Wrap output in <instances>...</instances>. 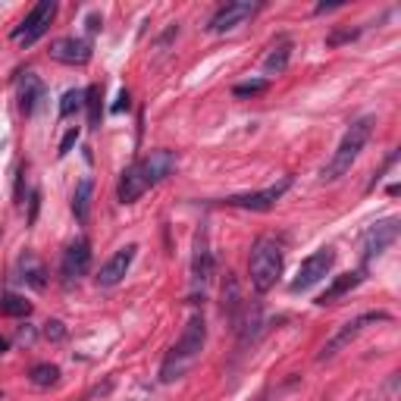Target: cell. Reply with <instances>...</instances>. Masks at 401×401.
I'll list each match as a JSON object with an SVG mask.
<instances>
[{"label": "cell", "instance_id": "obj_24", "mask_svg": "<svg viewBox=\"0 0 401 401\" xmlns=\"http://www.w3.org/2000/svg\"><path fill=\"white\" fill-rule=\"evenodd\" d=\"M81 107H85V91H81V88H69V91H63V97H60V119L72 116V113L81 110Z\"/></svg>", "mask_w": 401, "mask_h": 401}, {"label": "cell", "instance_id": "obj_11", "mask_svg": "<svg viewBox=\"0 0 401 401\" xmlns=\"http://www.w3.org/2000/svg\"><path fill=\"white\" fill-rule=\"evenodd\" d=\"M213 279V251L207 242V229H200L194 235V257H191V298H204L207 285Z\"/></svg>", "mask_w": 401, "mask_h": 401}, {"label": "cell", "instance_id": "obj_3", "mask_svg": "<svg viewBox=\"0 0 401 401\" xmlns=\"http://www.w3.org/2000/svg\"><path fill=\"white\" fill-rule=\"evenodd\" d=\"M373 125H376V116H357L354 123L345 129L342 141H338V148L332 150V157L326 160V166L320 169V182L323 185H329V182H338L342 175L351 173V166L357 163V157H361V150L367 148L370 135H373Z\"/></svg>", "mask_w": 401, "mask_h": 401}, {"label": "cell", "instance_id": "obj_29", "mask_svg": "<svg viewBox=\"0 0 401 401\" xmlns=\"http://www.w3.org/2000/svg\"><path fill=\"white\" fill-rule=\"evenodd\" d=\"M38 210H41V191H31L29 194V226H35V219H38Z\"/></svg>", "mask_w": 401, "mask_h": 401}, {"label": "cell", "instance_id": "obj_26", "mask_svg": "<svg viewBox=\"0 0 401 401\" xmlns=\"http://www.w3.org/2000/svg\"><path fill=\"white\" fill-rule=\"evenodd\" d=\"M44 338H50V342H63V338H66V326H63L60 320L44 323Z\"/></svg>", "mask_w": 401, "mask_h": 401}, {"label": "cell", "instance_id": "obj_9", "mask_svg": "<svg viewBox=\"0 0 401 401\" xmlns=\"http://www.w3.org/2000/svg\"><path fill=\"white\" fill-rule=\"evenodd\" d=\"M332 263H336V251H332L329 244H326V248H320V251H313L310 257H304V260H301V267H298V273H294V279L288 282L292 294L307 292V288H313L317 282H323L326 276H329Z\"/></svg>", "mask_w": 401, "mask_h": 401}, {"label": "cell", "instance_id": "obj_8", "mask_svg": "<svg viewBox=\"0 0 401 401\" xmlns=\"http://www.w3.org/2000/svg\"><path fill=\"white\" fill-rule=\"evenodd\" d=\"M288 188H292V175H282L279 182H273V185L260 188V191L229 194L223 204H226V207H238V210H251V213H267V210H273V207L279 204L282 194H285Z\"/></svg>", "mask_w": 401, "mask_h": 401}, {"label": "cell", "instance_id": "obj_30", "mask_svg": "<svg viewBox=\"0 0 401 401\" xmlns=\"http://www.w3.org/2000/svg\"><path fill=\"white\" fill-rule=\"evenodd\" d=\"M25 173H29V169H25V163H22V166H19V175H16V204L19 207L25 204Z\"/></svg>", "mask_w": 401, "mask_h": 401}, {"label": "cell", "instance_id": "obj_5", "mask_svg": "<svg viewBox=\"0 0 401 401\" xmlns=\"http://www.w3.org/2000/svg\"><path fill=\"white\" fill-rule=\"evenodd\" d=\"M56 10H60L56 0H38V3L29 10V16L10 31V38L16 44H22V47H31V44L41 41V38L50 31V22L56 19Z\"/></svg>", "mask_w": 401, "mask_h": 401}, {"label": "cell", "instance_id": "obj_7", "mask_svg": "<svg viewBox=\"0 0 401 401\" xmlns=\"http://www.w3.org/2000/svg\"><path fill=\"white\" fill-rule=\"evenodd\" d=\"M392 320V313H386V310H367V313H361V317H354V320H348V323H342V329L336 332V336L329 338V342L323 345V351L317 354V361L320 363H326V361H332V357L338 354V351H345L351 342H354L357 336H361L363 329H367L370 323H388Z\"/></svg>", "mask_w": 401, "mask_h": 401}, {"label": "cell", "instance_id": "obj_4", "mask_svg": "<svg viewBox=\"0 0 401 401\" xmlns=\"http://www.w3.org/2000/svg\"><path fill=\"white\" fill-rule=\"evenodd\" d=\"M282 267H285V251H282V244L269 235H260L254 242V248H251V257H248L251 288H254L257 294H267L269 288L279 282Z\"/></svg>", "mask_w": 401, "mask_h": 401}, {"label": "cell", "instance_id": "obj_12", "mask_svg": "<svg viewBox=\"0 0 401 401\" xmlns=\"http://www.w3.org/2000/svg\"><path fill=\"white\" fill-rule=\"evenodd\" d=\"M91 269V242L85 235H79L66 251H63V260H60V276L66 285L79 282L81 276H88Z\"/></svg>", "mask_w": 401, "mask_h": 401}, {"label": "cell", "instance_id": "obj_22", "mask_svg": "<svg viewBox=\"0 0 401 401\" xmlns=\"http://www.w3.org/2000/svg\"><path fill=\"white\" fill-rule=\"evenodd\" d=\"M104 88L100 85H88L85 88V110H88V125L91 129H97L100 125V116H104Z\"/></svg>", "mask_w": 401, "mask_h": 401}, {"label": "cell", "instance_id": "obj_32", "mask_svg": "<svg viewBox=\"0 0 401 401\" xmlns=\"http://www.w3.org/2000/svg\"><path fill=\"white\" fill-rule=\"evenodd\" d=\"M100 25H104V19H100L97 13H91V16H88V31H100Z\"/></svg>", "mask_w": 401, "mask_h": 401}, {"label": "cell", "instance_id": "obj_15", "mask_svg": "<svg viewBox=\"0 0 401 401\" xmlns=\"http://www.w3.org/2000/svg\"><path fill=\"white\" fill-rule=\"evenodd\" d=\"M44 100H47V85L41 81V75L25 72L22 79H19V110H22L25 116H35Z\"/></svg>", "mask_w": 401, "mask_h": 401}, {"label": "cell", "instance_id": "obj_23", "mask_svg": "<svg viewBox=\"0 0 401 401\" xmlns=\"http://www.w3.org/2000/svg\"><path fill=\"white\" fill-rule=\"evenodd\" d=\"M31 313V301H25L22 294L6 292L0 298V317H29Z\"/></svg>", "mask_w": 401, "mask_h": 401}, {"label": "cell", "instance_id": "obj_28", "mask_svg": "<svg viewBox=\"0 0 401 401\" xmlns=\"http://www.w3.org/2000/svg\"><path fill=\"white\" fill-rule=\"evenodd\" d=\"M357 35H361V29H351V31H332V35L326 38V47H338V44H345V41H354Z\"/></svg>", "mask_w": 401, "mask_h": 401}, {"label": "cell", "instance_id": "obj_19", "mask_svg": "<svg viewBox=\"0 0 401 401\" xmlns=\"http://www.w3.org/2000/svg\"><path fill=\"white\" fill-rule=\"evenodd\" d=\"M19 269H22L25 285L38 288V292H44V288H47V267H44V263L38 260L31 251H25V254L19 257Z\"/></svg>", "mask_w": 401, "mask_h": 401}, {"label": "cell", "instance_id": "obj_21", "mask_svg": "<svg viewBox=\"0 0 401 401\" xmlns=\"http://www.w3.org/2000/svg\"><path fill=\"white\" fill-rule=\"evenodd\" d=\"M29 382H31L35 388H50V386H56V382H60V367H56V363H50V361L35 363V367L29 370Z\"/></svg>", "mask_w": 401, "mask_h": 401}, {"label": "cell", "instance_id": "obj_33", "mask_svg": "<svg viewBox=\"0 0 401 401\" xmlns=\"http://www.w3.org/2000/svg\"><path fill=\"white\" fill-rule=\"evenodd\" d=\"M338 6H342V3H320V6H317V13H326V10H338Z\"/></svg>", "mask_w": 401, "mask_h": 401}, {"label": "cell", "instance_id": "obj_34", "mask_svg": "<svg viewBox=\"0 0 401 401\" xmlns=\"http://www.w3.org/2000/svg\"><path fill=\"white\" fill-rule=\"evenodd\" d=\"M6 348H10V342H6V338H0V354H3Z\"/></svg>", "mask_w": 401, "mask_h": 401}, {"label": "cell", "instance_id": "obj_2", "mask_svg": "<svg viewBox=\"0 0 401 401\" xmlns=\"http://www.w3.org/2000/svg\"><path fill=\"white\" fill-rule=\"evenodd\" d=\"M204 345H207L204 313H194V317L185 323L182 336L175 338V345L166 351L163 363H160V382H163V386H169V382H179L182 376L191 373L194 363H198L200 354H204Z\"/></svg>", "mask_w": 401, "mask_h": 401}, {"label": "cell", "instance_id": "obj_10", "mask_svg": "<svg viewBox=\"0 0 401 401\" xmlns=\"http://www.w3.org/2000/svg\"><path fill=\"white\" fill-rule=\"evenodd\" d=\"M263 10V3H251V0H235V3H223L207 22V31L210 35H229L238 25H244L248 19H254L257 13Z\"/></svg>", "mask_w": 401, "mask_h": 401}, {"label": "cell", "instance_id": "obj_18", "mask_svg": "<svg viewBox=\"0 0 401 401\" xmlns=\"http://www.w3.org/2000/svg\"><path fill=\"white\" fill-rule=\"evenodd\" d=\"M288 60H292V38H279V41L269 47V54L263 56V72L282 75L288 69Z\"/></svg>", "mask_w": 401, "mask_h": 401}, {"label": "cell", "instance_id": "obj_31", "mask_svg": "<svg viewBox=\"0 0 401 401\" xmlns=\"http://www.w3.org/2000/svg\"><path fill=\"white\" fill-rule=\"evenodd\" d=\"M129 104H132V100H129V91L123 88V91H119V97H116V104L110 107V113H123V110H129Z\"/></svg>", "mask_w": 401, "mask_h": 401}, {"label": "cell", "instance_id": "obj_20", "mask_svg": "<svg viewBox=\"0 0 401 401\" xmlns=\"http://www.w3.org/2000/svg\"><path fill=\"white\" fill-rule=\"evenodd\" d=\"M91 198H94V179L91 175H81L72 191V213L79 223H88V217H91Z\"/></svg>", "mask_w": 401, "mask_h": 401}, {"label": "cell", "instance_id": "obj_35", "mask_svg": "<svg viewBox=\"0 0 401 401\" xmlns=\"http://www.w3.org/2000/svg\"><path fill=\"white\" fill-rule=\"evenodd\" d=\"M0 401H3V395H0Z\"/></svg>", "mask_w": 401, "mask_h": 401}, {"label": "cell", "instance_id": "obj_27", "mask_svg": "<svg viewBox=\"0 0 401 401\" xmlns=\"http://www.w3.org/2000/svg\"><path fill=\"white\" fill-rule=\"evenodd\" d=\"M75 144H79V125H72V129H69L66 135H63V141H60V150H56V157H66L69 150L75 148Z\"/></svg>", "mask_w": 401, "mask_h": 401}, {"label": "cell", "instance_id": "obj_16", "mask_svg": "<svg viewBox=\"0 0 401 401\" xmlns=\"http://www.w3.org/2000/svg\"><path fill=\"white\" fill-rule=\"evenodd\" d=\"M244 310H248V301H244V294H242V285H238L235 273H226V279H223V313L232 323V329H238Z\"/></svg>", "mask_w": 401, "mask_h": 401}, {"label": "cell", "instance_id": "obj_14", "mask_svg": "<svg viewBox=\"0 0 401 401\" xmlns=\"http://www.w3.org/2000/svg\"><path fill=\"white\" fill-rule=\"evenodd\" d=\"M50 60L66 63V66H85L91 60V41L88 38H60V41L50 44Z\"/></svg>", "mask_w": 401, "mask_h": 401}, {"label": "cell", "instance_id": "obj_1", "mask_svg": "<svg viewBox=\"0 0 401 401\" xmlns=\"http://www.w3.org/2000/svg\"><path fill=\"white\" fill-rule=\"evenodd\" d=\"M175 166H179V160H175V154L166 148L138 157V160L132 163V166H125L123 175H119V185H116L119 204H135L144 191H150V188L160 185L163 179H169Z\"/></svg>", "mask_w": 401, "mask_h": 401}, {"label": "cell", "instance_id": "obj_13", "mask_svg": "<svg viewBox=\"0 0 401 401\" xmlns=\"http://www.w3.org/2000/svg\"><path fill=\"white\" fill-rule=\"evenodd\" d=\"M135 254H138V244H125V248L113 251V257L100 267V273H97V285L100 288L119 285V282L125 279V273L132 269V263H135Z\"/></svg>", "mask_w": 401, "mask_h": 401}, {"label": "cell", "instance_id": "obj_25", "mask_svg": "<svg viewBox=\"0 0 401 401\" xmlns=\"http://www.w3.org/2000/svg\"><path fill=\"white\" fill-rule=\"evenodd\" d=\"M267 88H269V79H248V81H238L232 88V94L235 97H254V94H263Z\"/></svg>", "mask_w": 401, "mask_h": 401}, {"label": "cell", "instance_id": "obj_17", "mask_svg": "<svg viewBox=\"0 0 401 401\" xmlns=\"http://www.w3.org/2000/svg\"><path fill=\"white\" fill-rule=\"evenodd\" d=\"M367 279V269H357V273H342V276H336V279L326 285V292H320L317 294V307H329V304H336L338 298H345L348 292H354L361 282Z\"/></svg>", "mask_w": 401, "mask_h": 401}, {"label": "cell", "instance_id": "obj_6", "mask_svg": "<svg viewBox=\"0 0 401 401\" xmlns=\"http://www.w3.org/2000/svg\"><path fill=\"white\" fill-rule=\"evenodd\" d=\"M398 232H401V219L398 217H386V219H379V223H373V226L363 229V235H361L363 269H367L376 257H382L395 242H398Z\"/></svg>", "mask_w": 401, "mask_h": 401}]
</instances>
